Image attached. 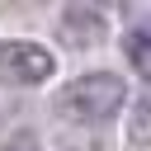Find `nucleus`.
<instances>
[{
	"label": "nucleus",
	"mask_w": 151,
	"mask_h": 151,
	"mask_svg": "<svg viewBox=\"0 0 151 151\" xmlns=\"http://www.w3.org/2000/svg\"><path fill=\"white\" fill-rule=\"evenodd\" d=\"M123 99H127V85H123L113 71H90V76H76V80L61 90L57 104H61L66 118L99 127V123H113V118H118Z\"/></svg>",
	"instance_id": "1"
},
{
	"label": "nucleus",
	"mask_w": 151,
	"mask_h": 151,
	"mask_svg": "<svg viewBox=\"0 0 151 151\" xmlns=\"http://www.w3.org/2000/svg\"><path fill=\"white\" fill-rule=\"evenodd\" d=\"M57 71V57L42 42H5L0 47V80L5 85H42Z\"/></svg>",
	"instance_id": "2"
},
{
	"label": "nucleus",
	"mask_w": 151,
	"mask_h": 151,
	"mask_svg": "<svg viewBox=\"0 0 151 151\" xmlns=\"http://www.w3.org/2000/svg\"><path fill=\"white\" fill-rule=\"evenodd\" d=\"M94 28H99V14H94V9H76V5H71V9L61 14V38H66L71 47H90V42H94Z\"/></svg>",
	"instance_id": "3"
},
{
	"label": "nucleus",
	"mask_w": 151,
	"mask_h": 151,
	"mask_svg": "<svg viewBox=\"0 0 151 151\" xmlns=\"http://www.w3.org/2000/svg\"><path fill=\"white\" fill-rule=\"evenodd\" d=\"M127 61H132V71L146 76V66H151V61H146V28H132V33H127Z\"/></svg>",
	"instance_id": "4"
},
{
	"label": "nucleus",
	"mask_w": 151,
	"mask_h": 151,
	"mask_svg": "<svg viewBox=\"0 0 151 151\" xmlns=\"http://www.w3.org/2000/svg\"><path fill=\"white\" fill-rule=\"evenodd\" d=\"M0 151H42V146H38V142H33L28 132H19V137H9V142H5Z\"/></svg>",
	"instance_id": "5"
}]
</instances>
